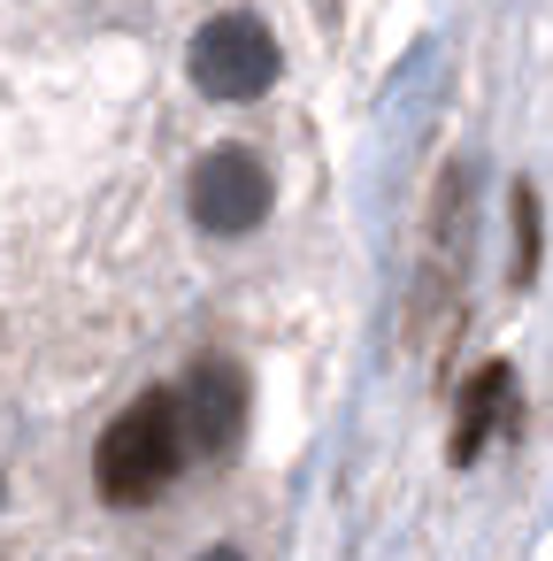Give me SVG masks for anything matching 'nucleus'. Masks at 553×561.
Segmentation results:
<instances>
[{
	"instance_id": "obj_1",
	"label": "nucleus",
	"mask_w": 553,
	"mask_h": 561,
	"mask_svg": "<svg viewBox=\"0 0 553 561\" xmlns=\"http://www.w3.org/2000/svg\"><path fill=\"white\" fill-rule=\"evenodd\" d=\"M185 461V431H177V400L170 392H147L131 400L108 431H101V454H93V484L101 500L116 507H147Z\"/></svg>"
},
{
	"instance_id": "obj_2",
	"label": "nucleus",
	"mask_w": 553,
	"mask_h": 561,
	"mask_svg": "<svg viewBox=\"0 0 553 561\" xmlns=\"http://www.w3.org/2000/svg\"><path fill=\"white\" fill-rule=\"evenodd\" d=\"M185 70L208 101H262L277 85V39H269L262 16H216V24L193 32Z\"/></svg>"
},
{
	"instance_id": "obj_3",
	"label": "nucleus",
	"mask_w": 553,
	"mask_h": 561,
	"mask_svg": "<svg viewBox=\"0 0 553 561\" xmlns=\"http://www.w3.org/2000/svg\"><path fill=\"white\" fill-rule=\"evenodd\" d=\"M185 193H193V224L216 231V239H239V231H254V224L269 216V170H262L246 147L200 154V170H193Z\"/></svg>"
},
{
	"instance_id": "obj_4",
	"label": "nucleus",
	"mask_w": 553,
	"mask_h": 561,
	"mask_svg": "<svg viewBox=\"0 0 553 561\" xmlns=\"http://www.w3.org/2000/svg\"><path fill=\"white\" fill-rule=\"evenodd\" d=\"M177 431H185V454L193 461H223L239 446V423H246V377L231 362H200L177 392Z\"/></svg>"
},
{
	"instance_id": "obj_5",
	"label": "nucleus",
	"mask_w": 553,
	"mask_h": 561,
	"mask_svg": "<svg viewBox=\"0 0 553 561\" xmlns=\"http://www.w3.org/2000/svg\"><path fill=\"white\" fill-rule=\"evenodd\" d=\"M461 254H469V170H446V185H438V216H430V285H423L415 316H446V308H453Z\"/></svg>"
},
{
	"instance_id": "obj_6",
	"label": "nucleus",
	"mask_w": 553,
	"mask_h": 561,
	"mask_svg": "<svg viewBox=\"0 0 553 561\" xmlns=\"http://www.w3.org/2000/svg\"><path fill=\"white\" fill-rule=\"evenodd\" d=\"M507 408H515V369H507V362H484V369L469 377V392H461V415H453V461H461V469L499 438Z\"/></svg>"
},
{
	"instance_id": "obj_7",
	"label": "nucleus",
	"mask_w": 553,
	"mask_h": 561,
	"mask_svg": "<svg viewBox=\"0 0 553 561\" xmlns=\"http://www.w3.org/2000/svg\"><path fill=\"white\" fill-rule=\"evenodd\" d=\"M538 270V208H530V185L515 193V285H530Z\"/></svg>"
},
{
	"instance_id": "obj_8",
	"label": "nucleus",
	"mask_w": 553,
	"mask_h": 561,
	"mask_svg": "<svg viewBox=\"0 0 553 561\" xmlns=\"http://www.w3.org/2000/svg\"><path fill=\"white\" fill-rule=\"evenodd\" d=\"M200 561H246V553H239V546H208Z\"/></svg>"
}]
</instances>
